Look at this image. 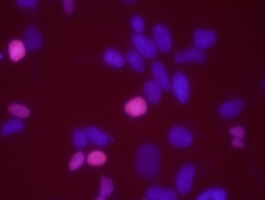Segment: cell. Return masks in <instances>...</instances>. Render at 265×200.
<instances>
[{
  "label": "cell",
  "mask_w": 265,
  "mask_h": 200,
  "mask_svg": "<svg viewBox=\"0 0 265 200\" xmlns=\"http://www.w3.org/2000/svg\"><path fill=\"white\" fill-rule=\"evenodd\" d=\"M160 155L158 148L151 144L141 145L137 151L136 170L141 177L151 179L159 173Z\"/></svg>",
  "instance_id": "6da1fadb"
},
{
  "label": "cell",
  "mask_w": 265,
  "mask_h": 200,
  "mask_svg": "<svg viewBox=\"0 0 265 200\" xmlns=\"http://www.w3.org/2000/svg\"><path fill=\"white\" fill-rule=\"evenodd\" d=\"M153 38H155V46H156V50H159L162 53H167L171 50L173 47V39L170 36V32L167 29L165 25H156L153 28Z\"/></svg>",
  "instance_id": "7a4b0ae2"
},
{
  "label": "cell",
  "mask_w": 265,
  "mask_h": 200,
  "mask_svg": "<svg viewBox=\"0 0 265 200\" xmlns=\"http://www.w3.org/2000/svg\"><path fill=\"white\" fill-rule=\"evenodd\" d=\"M193 176H195V169L193 166L187 164L184 166L175 178V185H177V191L182 195L188 193L192 188V181H193Z\"/></svg>",
  "instance_id": "3957f363"
},
{
  "label": "cell",
  "mask_w": 265,
  "mask_h": 200,
  "mask_svg": "<svg viewBox=\"0 0 265 200\" xmlns=\"http://www.w3.org/2000/svg\"><path fill=\"white\" fill-rule=\"evenodd\" d=\"M133 46L136 47L137 53L140 55H144L146 58H153L156 55V46L151 39L145 38L141 33H136L131 38Z\"/></svg>",
  "instance_id": "277c9868"
},
{
  "label": "cell",
  "mask_w": 265,
  "mask_h": 200,
  "mask_svg": "<svg viewBox=\"0 0 265 200\" xmlns=\"http://www.w3.org/2000/svg\"><path fill=\"white\" fill-rule=\"evenodd\" d=\"M173 90H174L177 100L181 104L188 102V100H190V82H188L187 76L181 72L175 73L173 76Z\"/></svg>",
  "instance_id": "5b68a950"
},
{
  "label": "cell",
  "mask_w": 265,
  "mask_h": 200,
  "mask_svg": "<svg viewBox=\"0 0 265 200\" xmlns=\"http://www.w3.org/2000/svg\"><path fill=\"white\" fill-rule=\"evenodd\" d=\"M169 141L173 146L187 148L192 144V134L184 127H173L169 131Z\"/></svg>",
  "instance_id": "8992f818"
},
{
  "label": "cell",
  "mask_w": 265,
  "mask_h": 200,
  "mask_svg": "<svg viewBox=\"0 0 265 200\" xmlns=\"http://www.w3.org/2000/svg\"><path fill=\"white\" fill-rule=\"evenodd\" d=\"M217 40V33L214 31H202V29H195V36H193V44L195 48L203 50L212 47Z\"/></svg>",
  "instance_id": "52a82bcc"
},
{
  "label": "cell",
  "mask_w": 265,
  "mask_h": 200,
  "mask_svg": "<svg viewBox=\"0 0 265 200\" xmlns=\"http://www.w3.org/2000/svg\"><path fill=\"white\" fill-rule=\"evenodd\" d=\"M152 73H153V76L156 79V83L160 86V89L162 90H170V79H169V75H167L166 68H165V65L162 64L160 61H155L152 64Z\"/></svg>",
  "instance_id": "ba28073f"
},
{
  "label": "cell",
  "mask_w": 265,
  "mask_h": 200,
  "mask_svg": "<svg viewBox=\"0 0 265 200\" xmlns=\"http://www.w3.org/2000/svg\"><path fill=\"white\" fill-rule=\"evenodd\" d=\"M174 61L177 64H187V62H203L206 61V54L199 48H190L184 53L174 55Z\"/></svg>",
  "instance_id": "9c48e42d"
},
{
  "label": "cell",
  "mask_w": 265,
  "mask_h": 200,
  "mask_svg": "<svg viewBox=\"0 0 265 200\" xmlns=\"http://www.w3.org/2000/svg\"><path fill=\"white\" fill-rule=\"evenodd\" d=\"M146 102H145L144 98L141 97H137V98H133L130 100L126 107H124V111L129 116H133V117H138V116H143L146 113Z\"/></svg>",
  "instance_id": "30bf717a"
},
{
  "label": "cell",
  "mask_w": 265,
  "mask_h": 200,
  "mask_svg": "<svg viewBox=\"0 0 265 200\" xmlns=\"http://www.w3.org/2000/svg\"><path fill=\"white\" fill-rule=\"evenodd\" d=\"M24 40H25V46L28 47L29 50H38L43 43V38H42V35L39 33V31L35 26H28L26 28L25 35H24Z\"/></svg>",
  "instance_id": "8fae6325"
},
{
  "label": "cell",
  "mask_w": 265,
  "mask_h": 200,
  "mask_svg": "<svg viewBox=\"0 0 265 200\" xmlns=\"http://www.w3.org/2000/svg\"><path fill=\"white\" fill-rule=\"evenodd\" d=\"M243 101L241 100H234L229 101V102H225L224 105L220 107V115L225 119H231V117H235L238 116L243 109Z\"/></svg>",
  "instance_id": "7c38bea8"
},
{
  "label": "cell",
  "mask_w": 265,
  "mask_h": 200,
  "mask_svg": "<svg viewBox=\"0 0 265 200\" xmlns=\"http://www.w3.org/2000/svg\"><path fill=\"white\" fill-rule=\"evenodd\" d=\"M83 131L86 133L89 141L94 142L96 145L104 146L109 142V137L106 135L104 131L99 130V129H96V127H84Z\"/></svg>",
  "instance_id": "4fadbf2b"
},
{
  "label": "cell",
  "mask_w": 265,
  "mask_h": 200,
  "mask_svg": "<svg viewBox=\"0 0 265 200\" xmlns=\"http://www.w3.org/2000/svg\"><path fill=\"white\" fill-rule=\"evenodd\" d=\"M8 53H10V60L11 61H21L25 57V53H26V46L21 40H13L8 44Z\"/></svg>",
  "instance_id": "5bb4252c"
},
{
  "label": "cell",
  "mask_w": 265,
  "mask_h": 200,
  "mask_svg": "<svg viewBox=\"0 0 265 200\" xmlns=\"http://www.w3.org/2000/svg\"><path fill=\"white\" fill-rule=\"evenodd\" d=\"M144 92L152 104H158L162 98V89L155 80H149L144 85Z\"/></svg>",
  "instance_id": "9a60e30c"
},
{
  "label": "cell",
  "mask_w": 265,
  "mask_h": 200,
  "mask_svg": "<svg viewBox=\"0 0 265 200\" xmlns=\"http://www.w3.org/2000/svg\"><path fill=\"white\" fill-rule=\"evenodd\" d=\"M104 61L114 68H121L124 65V57H121L118 50L109 48L104 53Z\"/></svg>",
  "instance_id": "2e32d148"
},
{
  "label": "cell",
  "mask_w": 265,
  "mask_h": 200,
  "mask_svg": "<svg viewBox=\"0 0 265 200\" xmlns=\"http://www.w3.org/2000/svg\"><path fill=\"white\" fill-rule=\"evenodd\" d=\"M227 199V192L220 188H214L206 191L203 195H200L197 200H225Z\"/></svg>",
  "instance_id": "e0dca14e"
},
{
  "label": "cell",
  "mask_w": 265,
  "mask_h": 200,
  "mask_svg": "<svg viewBox=\"0 0 265 200\" xmlns=\"http://www.w3.org/2000/svg\"><path fill=\"white\" fill-rule=\"evenodd\" d=\"M126 60L131 65V68L137 72H143L144 70V61H143V57L138 54L137 51H129L126 54Z\"/></svg>",
  "instance_id": "ac0fdd59"
},
{
  "label": "cell",
  "mask_w": 265,
  "mask_h": 200,
  "mask_svg": "<svg viewBox=\"0 0 265 200\" xmlns=\"http://www.w3.org/2000/svg\"><path fill=\"white\" fill-rule=\"evenodd\" d=\"M112 192H114V182L109 178H101V188H99V195L97 200L105 199L106 196H109Z\"/></svg>",
  "instance_id": "d6986e66"
},
{
  "label": "cell",
  "mask_w": 265,
  "mask_h": 200,
  "mask_svg": "<svg viewBox=\"0 0 265 200\" xmlns=\"http://www.w3.org/2000/svg\"><path fill=\"white\" fill-rule=\"evenodd\" d=\"M24 129L23 122L20 120H8L7 123H4L3 129H1V134L3 135H8V134H13V133H18Z\"/></svg>",
  "instance_id": "ffe728a7"
},
{
  "label": "cell",
  "mask_w": 265,
  "mask_h": 200,
  "mask_svg": "<svg viewBox=\"0 0 265 200\" xmlns=\"http://www.w3.org/2000/svg\"><path fill=\"white\" fill-rule=\"evenodd\" d=\"M106 162V156L104 152H99V151H94L89 155L87 157V163L90 166H101Z\"/></svg>",
  "instance_id": "44dd1931"
},
{
  "label": "cell",
  "mask_w": 265,
  "mask_h": 200,
  "mask_svg": "<svg viewBox=\"0 0 265 200\" xmlns=\"http://www.w3.org/2000/svg\"><path fill=\"white\" fill-rule=\"evenodd\" d=\"M8 111H10V113L18 116V117H28V116L30 115L29 109L26 108V107L20 105V104H11V105L8 107Z\"/></svg>",
  "instance_id": "7402d4cb"
},
{
  "label": "cell",
  "mask_w": 265,
  "mask_h": 200,
  "mask_svg": "<svg viewBox=\"0 0 265 200\" xmlns=\"http://www.w3.org/2000/svg\"><path fill=\"white\" fill-rule=\"evenodd\" d=\"M87 135H86V133L83 130H76L75 134H73V145L76 148H84V146L87 145Z\"/></svg>",
  "instance_id": "603a6c76"
},
{
  "label": "cell",
  "mask_w": 265,
  "mask_h": 200,
  "mask_svg": "<svg viewBox=\"0 0 265 200\" xmlns=\"http://www.w3.org/2000/svg\"><path fill=\"white\" fill-rule=\"evenodd\" d=\"M86 160V157H84L83 152H77V154L73 155V157L71 159V162H69V170H77L82 167V164Z\"/></svg>",
  "instance_id": "cb8c5ba5"
},
{
  "label": "cell",
  "mask_w": 265,
  "mask_h": 200,
  "mask_svg": "<svg viewBox=\"0 0 265 200\" xmlns=\"http://www.w3.org/2000/svg\"><path fill=\"white\" fill-rule=\"evenodd\" d=\"M131 26H133V29H134L137 33H141V32L145 29L144 18L140 16H134L131 18Z\"/></svg>",
  "instance_id": "d4e9b609"
},
{
  "label": "cell",
  "mask_w": 265,
  "mask_h": 200,
  "mask_svg": "<svg viewBox=\"0 0 265 200\" xmlns=\"http://www.w3.org/2000/svg\"><path fill=\"white\" fill-rule=\"evenodd\" d=\"M162 192H163V189L160 186H151L145 193V198L149 200H159Z\"/></svg>",
  "instance_id": "484cf974"
},
{
  "label": "cell",
  "mask_w": 265,
  "mask_h": 200,
  "mask_svg": "<svg viewBox=\"0 0 265 200\" xmlns=\"http://www.w3.org/2000/svg\"><path fill=\"white\" fill-rule=\"evenodd\" d=\"M229 133L235 137V139H243L244 138V130H243V127L241 126H238V127H232V129H229Z\"/></svg>",
  "instance_id": "4316f807"
},
{
  "label": "cell",
  "mask_w": 265,
  "mask_h": 200,
  "mask_svg": "<svg viewBox=\"0 0 265 200\" xmlns=\"http://www.w3.org/2000/svg\"><path fill=\"white\" fill-rule=\"evenodd\" d=\"M17 4L21 6V7L33 8L38 6V1L36 0H17Z\"/></svg>",
  "instance_id": "83f0119b"
},
{
  "label": "cell",
  "mask_w": 265,
  "mask_h": 200,
  "mask_svg": "<svg viewBox=\"0 0 265 200\" xmlns=\"http://www.w3.org/2000/svg\"><path fill=\"white\" fill-rule=\"evenodd\" d=\"M177 199V193L174 191H163L162 195H160V199L159 200H175Z\"/></svg>",
  "instance_id": "f1b7e54d"
},
{
  "label": "cell",
  "mask_w": 265,
  "mask_h": 200,
  "mask_svg": "<svg viewBox=\"0 0 265 200\" xmlns=\"http://www.w3.org/2000/svg\"><path fill=\"white\" fill-rule=\"evenodd\" d=\"M64 10L67 14H71L73 11V0H64Z\"/></svg>",
  "instance_id": "f546056e"
},
{
  "label": "cell",
  "mask_w": 265,
  "mask_h": 200,
  "mask_svg": "<svg viewBox=\"0 0 265 200\" xmlns=\"http://www.w3.org/2000/svg\"><path fill=\"white\" fill-rule=\"evenodd\" d=\"M232 145L235 146V148H243V139H234L232 141Z\"/></svg>",
  "instance_id": "4dcf8cb0"
}]
</instances>
